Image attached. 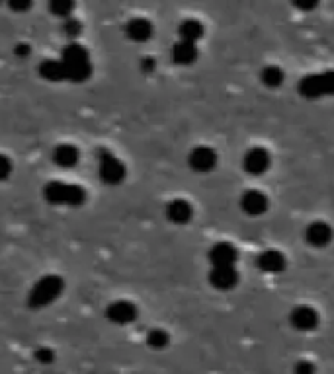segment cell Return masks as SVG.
Returning <instances> with one entry per match:
<instances>
[{
    "instance_id": "obj_21",
    "label": "cell",
    "mask_w": 334,
    "mask_h": 374,
    "mask_svg": "<svg viewBox=\"0 0 334 374\" xmlns=\"http://www.w3.org/2000/svg\"><path fill=\"white\" fill-rule=\"evenodd\" d=\"M284 79H286L284 70L276 67V65H268L260 72V80H262V84H264L266 88H279L284 84Z\"/></svg>"
},
{
    "instance_id": "obj_9",
    "label": "cell",
    "mask_w": 334,
    "mask_h": 374,
    "mask_svg": "<svg viewBox=\"0 0 334 374\" xmlns=\"http://www.w3.org/2000/svg\"><path fill=\"white\" fill-rule=\"evenodd\" d=\"M270 162H272L270 160V152L266 148L254 147L244 154L242 166H244V170L248 172L250 176H262L270 168Z\"/></svg>"
},
{
    "instance_id": "obj_13",
    "label": "cell",
    "mask_w": 334,
    "mask_h": 374,
    "mask_svg": "<svg viewBox=\"0 0 334 374\" xmlns=\"http://www.w3.org/2000/svg\"><path fill=\"white\" fill-rule=\"evenodd\" d=\"M270 207V201L262 191H256V189H250L246 191L241 197V209L250 216H260L264 215Z\"/></svg>"
},
{
    "instance_id": "obj_18",
    "label": "cell",
    "mask_w": 334,
    "mask_h": 374,
    "mask_svg": "<svg viewBox=\"0 0 334 374\" xmlns=\"http://www.w3.org/2000/svg\"><path fill=\"white\" fill-rule=\"evenodd\" d=\"M173 61L176 65H194L197 61V45L196 43H188V41H178L173 47Z\"/></svg>"
},
{
    "instance_id": "obj_15",
    "label": "cell",
    "mask_w": 334,
    "mask_h": 374,
    "mask_svg": "<svg viewBox=\"0 0 334 374\" xmlns=\"http://www.w3.org/2000/svg\"><path fill=\"white\" fill-rule=\"evenodd\" d=\"M194 216V207L186 199H174L166 205V218L173 225H188Z\"/></svg>"
},
{
    "instance_id": "obj_12",
    "label": "cell",
    "mask_w": 334,
    "mask_h": 374,
    "mask_svg": "<svg viewBox=\"0 0 334 374\" xmlns=\"http://www.w3.org/2000/svg\"><path fill=\"white\" fill-rule=\"evenodd\" d=\"M256 265L258 269H262L264 273H282L286 271L288 267V260L282 251L277 249H264L258 258H256Z\"/></svg>"
},
{
    "instance_id": "obj_11",
    "label": "cell",
    "mask_w": 334,
    "mask_h": 374,
    "mask_svg": "<svg viewBox=\"0 0 334 374\" xmlns=\"http://www.w3.org/2000/svg\"><path fill=\"white\" fill-rule=\"evenodd\" d=\"M209 283L217 291H230L239 284V271L237 267H211Z\"/></svg>"
},
{
    "instance_id": "obj_22",
    "label": "cell",
    "mask_w": 334,
    "mask_h": 374,
    "mask_svg": "<svg viewBox=\"0 0 334 374\" xmlns=\"http://www.w3.org/2000/svg\"><path fill=\"white\" fill-rule=\"evenodd\" d=\"M168 341H170L168 333L161 328L150 329L149 333H147V343H149V347H153V349H164V347L168 345Z\"/></svg>"
},
{
    "instance_id": "obj_24",
    "label": "cell",
    "mask_w": 334,
    "mask_h": 374,
    "mask_svg": "<svg viewBox=\"0 0 334 374\" xmlns=\"http://www.w3.org/2000/svg\"><path fill=\"white\" fill-rule=\"evenodd\" d=\"M63 30H65V34L69 35V37H77V35H81L82 25L77 18H69V20H65V23H63Z\"/></svg>"
},
{
    "instance_id": "obj_7",
    "label": "cell",
    "mask_w": 334,
    "mask_h": 374,
    "mask_svg": "<svg viewBox=\"0 0 334 374\" xmlns=\"http://www.w3.org/2000/svg\"><path fill=\"white\" fill-rule=\"evenodd\" d=\"M209 261L211 267H235L239 260V251L230 242H217L209 248Z\"/></svg>"
},
{
    "instance_id": "obj_8",
    "label": "cell",
    "mask_w": 334,
    "mask_h": 374,
    "mask_svg": "<svg viewBox=\"0 0 334 374\" xmlns=\"http://www.w3.org/2000/svg\"><path fill=\"white\" fill-rule=\"evenodd\" d=\"M106 318L117 324V326H127L131 322H135L137 318V307L129 300H115L110 307L106 308Z\"/></svg>"
},
{
    "instance_id": "obj_3",
    "label": "cell",
    "mask_w": 334,
    "mask_h": 374,
    "mask_svg": "<svg viewBox=\"0 0 334 374\" xmlns=\"http://www.w3.org/2000/svg\"><path fill=\"white\" fill-rule=\"evenodd\" d=\"M63 291H65V281H63L59 275H46V277H41V279L34 284V289L30 291L28 302H30L32 308L49 307L51 302L57 300Z\"/></svg>"
},
{
    "instance_id": "obj_27",
    "label": "cell",
    "mask_w": 334,
    "mask_h": 374,
    "mask_svg": "<svg viewBox=\"0 0 334 374\" xmlns=\"http://www.w3.org/2000/svg\"><path fill=\"white\" fill-rule=\"evenodd\" d=\"M14 53H16V57H28L30 53H32V49L26 45V43H20V45H16V49H14Z\"/></svg>"
},
{
    "instance_id": "obj_14",
    "label": "cell",
    "mask_w": 334,
    "mask_h": 374,
    "mask_svg": "<svg viewBox=\"0 0 334 374\" xmlns=\"http://www.w3.org/2000/svg\"><path fill=\"white\" fill-rule=\"evenodd\" d=\"M291 324L293 328L299 329V331H311L317 328L319 324V314L317 310L311 307H295L291 310Z\"/></svg>"
},
{
    "instance_id": "obj_29",
    "label": "cell",
    "mask_w": 334,
    "mask_h": 374,
    "mask_svg": "<svg viewBox=\"0 0 334 374\" xmlns=\"http://www.w3.org/2000/svg\"><path fill=\"white\" fill-rule=\"evenodd\" d=\"M30 6H32L30 2H16V4H12V8H14V10H28Z\"/></svg>"
},
{
    "instance_id": "obj_4",
    "label": "cell",
    "mask_w": 334,
    "mask_h": 374,
    "mask_svg": "<svg viewBox=\"0 0 334 374\" xmlns=\"http://www.w3.org/2000/svg\"><path fill=\"white\" fill-rule=\"evenodd\" d=\"M297 90L305 100H319L334 96V70L307 74L299 80Z\"/></svg>"
},
{
    "instance_id": "obj_5",
    "label": "cell",
    "mask_w": 334,
    "mask_h": 374,
    "mask_svg": "<svg viewBox=\"0 0 334 374\" xmlns=\"http://www.w3.org/2000/svg\"><path fill=\"white\" fill-rule=\"evenodd\" d=\"M98 174L106 185H117L126 180L127 168L117 156L110 154V152H102L100 160H98Z\"/></svg>"
},
{
    "instance_id": "obj_25",
    "label": "cell",
    "mask_w": 334,
    "mask_h": 374,
    "mask_svg": "<svg viewBox=\"0 0 334 374\" xmlns=\"http://www.w3.org/2000/svg\"><path fill=\"white\" fill-rule=\"evenodd\" d=\"M12 174V162L8 156L0 154V182H6Z\"/></svg>"
},
{
    "instance_id": "obj_19",
    "label": "cell",
    "mask_w": 334,
    "mask_h": 374,
    "mask_svg": "<svg viewBox=\"0 0 334 374\" xmlns=\"http://www.w3.org/2000/svg\"><path fill=\"white\" fill-rule=\"evenodd\" d=\"M204 23L197 20H184L178 25V35L180 41H188V43H197L204 37Z\"/></svg>"
},
{
    "instance_id": "obj_2",
    "label": "cell",
    "mask_w": 334,
    "mask_h": 374,
    "mask_svg": "<svg viewBox=\"0 0 334 374\" xmlns=\"http://www.w3.org/2000/svg\"><path fill=\"white\" fill-rule=\"evenodd\" d=\"M43 197L47 203L59 207H81L86 201V191L77 183L49 182L43 187Z\"/></svg>"
},
{
    "instance_id": "obj_23",
    "label": "cell",
    "mask_w": 334,
    "mask_h": 374,
    "mask_svg": "<svg viewBox=\"0 0 334 374\" xmlns=\"http://www.w3.org/2000/svg\"><path fill=\"white\" fill-rule=\"evenodd\" d=\"M75 10V2H69V0H55L53 4H51V12L59 16V18H65V20H69L72 18L70 14Z\"/></svg>"
},
{
    "instance_id": "obj_26",
    "label": "cell",
    "mask_w": 334,
    "mask_h": 374,
    "mask_svg": "<svg viewBox=\"0 0 334 374\" xmlns=\"http://www.w3.org/2000/svg\"><path fill=\"white\" fill-rule=\"evenodd\" d=\"M35 359H37L39 363L49 364V363H53L55 355H53V351H51V349H47V347H41V349H37V351H35Z\"/></svg>"
},
{
    "instance_id": "obj_28",
    "label": "cell",
    "mask_w": 334,
    "mask_h": 374,
    "mask_svg": "<svg viewBox=\"0 0 334 374\" xmlns=\"http://www.w3.org/2000/svg\"><path fill=\"white\" fill-rule=\"evenodd\" d=\"M297 374H313V364L307 363V361H303V363L297 364Z\"/></svg>"
},
{
    "instance_id": "obj_20",
    "label": "cell",
    "mask_w": 334,
    "mask_h": 374,
    "mask_svg": "<svg viewBox=\"0 0 334 374\" xmlns=\"http://www.w3.org/2000/svg\"><path fill=\"white\" fill-rule=\"evenodd\" d=\"M39 76L49 80V82H61V80H67L65 79L63 65H61V61H59V59H46V61H41V65H39Z\"/></svg>"
},
{
    "instance_id": "obj_17",
    "label": "cell",
    "mask_w": 334,
    "mask_h": 374,
    "mask_svg": "<svg viewBox=\"0 0 334 374\" xmlns=\"http://www.w3.org/2000/svg\"><path fill=\"white\" fill-rule=\"evenodd\" d=\"M81 160V152L75 145H59L53 150V162L59 168H72Z\"/></svg>"
},
{
    "instance_id": "obj_16",
    "label": "cell",
    "mask_w": 334,
    "mask_h": 374,
    "mask_svg": "<svg viewBox=\"0 0 334 374\" xmlns=\"http://www.w3.org/2000/svg\"><path fill=\"white\" fill-rule=\"evenodd\" d=\"M126 35L135 43H145L153 35V23L145 18H133L126 25Z\"/></svg>"
},
{
    "instance_id": "obj_1",
    "label": "cell",
    "mask_w": 334,
    "mask_h": 374,
    "mask_svg": "<svg viewBox=\"0 0 334 374\" xmlns=\"http://www.w3.org/2000/svg\"><path fill=\"white\" fill-rule=\"evenodd\" d=\"M61 65L65 70V79L70 82H84L92 74V61L90 53L79 43H70L61 53Z\"/></svg>"
},
{
    "instance_id": "obj_6",
    "label": "cell",
    "mask_w": 334,
    "mask_h": 374,
    "mask_svg": "<svg viewBox=\"0 0 334 374\" xmlns=\"http://www.w3.org/2000/svg\"><path fill=\"white\" fill-rule=\"evenodd\" d=\"M188 164L197 174H208L217 166V152L211 147H196L188 156Z\"/></svg>"
},
{
    "instance_id": "obj_30",
    "label": "cell",
    "mask_w": 334,
    "mask_h": 374,
    "mask_svg": "<svg viewBox=\"0 0 334 374\" xmlns=\"http://www.w3.org/2000/svg\"><path fill=\"white\" fill-rule=\"evenodd\" d=\"M315 6H317V4H297V8H301V10H313V8H315Z\"/></svg>"
},
{
    "instance_id": "obj_10",
    "label": "cell",
    "mask_w": 334,
    "mask_h": 374,
    "mask_svg": "<svg viewBox=\"0 0 334 374\" xmlns=\"http://www.w3.org/2000/svg\"><path fill=\"white\" fill-rule=\"evenodd\" d=\"M305 238L311 244L313 248H326L334 238L333 227L326 225L324 220H315L309 227L305 228Z\"/></svg>"
}]
</instances>
